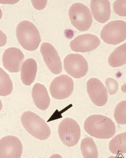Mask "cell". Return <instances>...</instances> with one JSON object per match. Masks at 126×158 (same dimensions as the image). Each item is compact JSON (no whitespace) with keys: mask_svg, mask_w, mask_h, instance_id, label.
<instances>
[{"mask_svg":"<svg viewBox=\"0 0 126 158\" xmlns=\"http://www.w3.org/2000/svg\"><path fill=\"white\" fill-rule=\"evenodd\" d=\"M23 127L35 138L39 140L47 139L51 131L44 120L34 112L27 111L23 112L21 117Z\"/></svg>","mask_w":126,"mask_h":158,"instance_id":"3","label":"cell"},{"mask_svg":"<svg viewBox=\"0 0 126 158\" xmlns=\"http://www.w3.org/2000/svg\"><path fill=\"white\" fill-rule=\"evenodd\" d=\"M74 89V81L67 75H61L56 77L50 85L51 95L57 100L68 98L72 94Z\"/></svg>","mask_w":126,"mask_h":158,"instance_id":"8","label":"cell"},{"mask_svg":"<svg viewBox=\"0 0 126 158\" xmlns=\"http://www.w3.org/2000/svg\"><path fill=\"white\" fill-rule=\"evenodd\" d=\"M37 65L36 61L33 58H29L23 64L21 70V79L23 83L26 85H32L36 77Z\"/></svg>","mask_w":126,"mask_h":158,"instance_id":"16","label":"cell"},{"mask_svg":"<svg viewBox=\"0 0 126 158\" xmlns=\"http://www.w3.org/2000/svg\"><path fill=\"white\" fill-rule=\"evenodd\" d=\"M2 11L1 9L0 8V20L1 19L2 17Z\"/></svg>","mask_w":126,"mask_h":158,"instance_id":"25","label":"cell"},{"mask_svg":"<svg viewBox=\"0 0 126 158\" xmlns=\"http://www.w3.org/2000/svg\"><path fill=\"white\" fill-rule=\"evenodd\" d=\"M100 44L99 38L92 34L78 35L70 43L71 49L74 52L86 53L95 50Z\"/></svg>","mask_w":126,"mask_h":158,"instance_id":"12","label":"cell"},{"mask_svg":"<svg viewBox=\"0 0 126 158\" xmlns=\"http://www.w3.org/2000/svg\"><path fill=\"white\" fill-rule=\"evenodd\" d=\"M86 89L91 101L97 106H103L107 103V90L103 83L96 78H91L86 84Z\"/></svg>","mask_w":126,"mask_h":158,"instance_id":"10","label":"cell"},{"mask_svg":"<svg viewBox=\"0 0 126 158\" xmlns=\"http://www.w3.org/2000/svg\"><path fill=\"white\" fill-rule=\"evenodd\" d=\"M84 129L89 135L99 139H108L116 132L114 122L107 117L99 114L92 115L85 121Z\"/></svg>","mask_w":126,"mask_h":158,"instance_id":"1","label":"cell"},{"mask_svg":"<svg viewBox=\"0 0 126 158\" xmlns=\"http://www.w3.org/2000/svg\"><path fill=\"white\" fill-rule=\"evenodd\" d=\"M2 102L1 100H0V111L2 109Z\"/></svg>","mask_w":126,"mask_h":158,"instance_id":"26","label":"cell"},{"mask_svg":"<svg viewBox=\"0 0 126 158\" xmlns=\"http://www.w3.org/2000/svg\"><path fill=\"white\" fill-rule=\"evenodd\" d=\"M100 37L105 43L117 45L126 40V23L121 20L111 21L103 27Z\"/></svg>","mask_w":126,"mask_h":158,"instance_id":"5","label":"cell"},{"mask_svg":"<svg viewBox=\"0 0 126 158\" xmlns=\"http://www.w3.org/2000/svg\"><path fill=\"white\" fill-rule=\"evenodd\" d=\"M13 83L9 75L0 68V96H7L13 91Z\"/></svg>","mask_w":126,"mask_h":158,"instance_id":"20","label":"cell"},{"mask_svg":"<svg viewBox=\"0 0 126 158\" xmlns=\"http://www.w3.org/2000/svg\"><path fill=\"white\" fill-rule=\"evenodd\" d=\"M58 133L60 140L65 146L72 147L78 143L81 131L78 123L73 118H68L59 124Z\"/></svg>","mask_w":126,"mask_h":158,"instance_id":"6","label":"cell"},{"mask_svg":"<svg viewBox=\"0 0 126 158\" xmlns=\"http://www.w3.org/2000/svg\"><path fill=\"white\" fill-rule=\"evenodd\" d=\"M64 67L68 74L75 78L85 76L88 70V64L86 59L78 54L67 55L64 61Z\"/></svg>","mask_w":126,"mask_h":158,"instance_id":"7","label":"cell"},{"mask_svg":"<svg viewBox=\"0 0 126 158\" xmlns=\"http://www.w3.org/2000/svg\"><path fill=\"white\" fill-rule=\"evenodd\" d=\"M16 36L21 46L30 52L36 50L41 41L38 29L29 21H22L17 25Z\"/></svg>","mask_w":126,"mask_h":158,"instance_id":"2","label":"cell"},{"mask_svg":"<svg viewBox=\"0 0 126 158\" xmlns=\"http://www.w3.org/2000/svg\"><path fill=\"white\" fill-rule=\"evenodd\" d=\"M24 58L23 53L19 49L14 47L8 48L2 55L3 66L10 73H19Z\"/></svg>","mask_w":126,"mask_h":158,"instance_id":"13","label":"cell"},{"mask_svg":"<svg viewBox=\"0 0 126 158\" xmlns=\"http://www.w3.org/2000/svg\"><path fill=\"white\" fill-rule=\"evenodd\" d=\"M7 37L5 34L0 30V47H3L7 43Z\"/></svg>","mask_w":126,"mask_h":158,"instance_id":"24","label":"cell"},{"mask_svg":"<svg viewBox=\"0 0 126 158\" xmlns=\"http://www.w3.org/2000/svg\"><path fill=\"white\" fill-rule=\"evenodd\" d=\"M80 149L84 158H97L98 157L97 148L94 141L91 138H85L82 140Z\"/></svg>","mask_w":126,"mask_h":158,"instance_id":"19","label":"cell"},{"mask_svg":"<svg viewBox=\"0 0 126 158\" xmlns=\"http://www.w3.org/2000/svg\"><path fill=\"white\" fill-rule=\"evenodd\" d=\"M106 85L109 94L114 95L117 93L118 89L119 84L118 82L113 78L109 77L106 80Z\"/></svg>","mask_w":126,"mask_h":158,"instance_id":"23","label":"cell"},{"mask_svg":"<svg viewBox=\"0 0 126 158\" xmlns=\"http://www.w3.org/2000/svg\"><path fill=\"white\" fill-rule=\"evenodd\" d=\"M108 63L113 68L124 65L126 63V44L116 48L108 58Z\"/></svg>","mask_w":126,"mask_h":158,"instance_id":"17","label":"cell"},{"mask_svg":"<svg viewBox=\"0 0 126 158\" xmlns=\"http://www.w3.org/2000/svg\"><path fill=\"white\" fill-rule=\"evenodd\" d=\"M90 6L94 18L99 23H105L110 19L111 11L109 1L92 0Z\"/></svg>","mask_w":126,"mask_h":158,"instance_id":"14","label":"cell"},{"mask_svg":"<svg viewBox=\"0 0 126 158\" xmlns=\"http://www.w3.org/2000/svg\"><path fill=\"white\" fill-rule=\"evenodd\" d=\"M114 118L118 124L126 125V101H121L117 105L114 112Z\"/></svg>","mask_w":126,"mask_h":158,"instance_id":"21","label":"cell"},{"mask_svg":"<svg viewBox=\"0 0 126 158\" xmlns=\"http://www.w3.org/2000/svg\"><path fill=\"white\" fill-rule=\"evenodd\" d=\"M72 25L80 31H86L92 25L93 17L89 8L81 3H74L69 10Z\"/></svg>","mask_w":126,"mask_h":158,"instance_id":"4","label":"cell"},{"mask_svg":"<svg viewBox=\"0 0 126 158\" xmlns=\"http://www.w3.org/2000/svg\"><path fill=\"white\" fill-rule=\"evenodd\" d=\"M23 145L19 138L14 136H6L0 139V158H21Z\"/></svg>","mask_w":126,"mask_h":158,"instance_id":"9","label":"cell"},{"mask_svg":"<svg viewBox=\"0 0 126 158\" xmlns=\"http://www.w3.org/2000/svg\"><path fill=\"white\" fill-rule=\"evenodd\" d=\"M126 3L125 0L116 1L114 2V11L117 15L121 16H126Z\"/></svg>","mask_w":126,"mask_h":158,"instance_id":"22","label":"cell"},{"mask_svg":"<svg viewBox=\"0 0 126 158\" xmlns=\"http://www.w3.org/2000/svg\"><path fill=\"white\" fill-rule=\"evenodd\" d=\"M40 52L49 70L54 74H59L63 70L62 62L57 51L52 45L50 43H43Z\"/></svg>","mask_w":126,"mask_h":158,"instance_id":"11","label":"cell"},{"mask_svg":"<svg viewBox=\"0 0 126 158\" xmlns=\"http://www.w3.org/2000/svg\"><path fill=\"white\" fill-rule=\"evenodd\" d=\"M110 151L114 154H123L126 152V132L118 134L109 142Z\"/></svg>","mask_w":126,"mask_h":158,"instance_id":"18","label":"cell"},{"mask_svg":"<svg viewBox=\"0 0 126 158\" xmlns=\"http://www.w3.org/2000/svg\"><path fill=\"white\" fill-rule=\"evenodd\" d=\"M32 97L36 107L41 110H45L49 107L50 98L46 87L42 84L37 83L32 89Z\"/></svg>","mask_w":126,"mask_h":158,"instance_id":"15","label":"cell"}]
</instances>
